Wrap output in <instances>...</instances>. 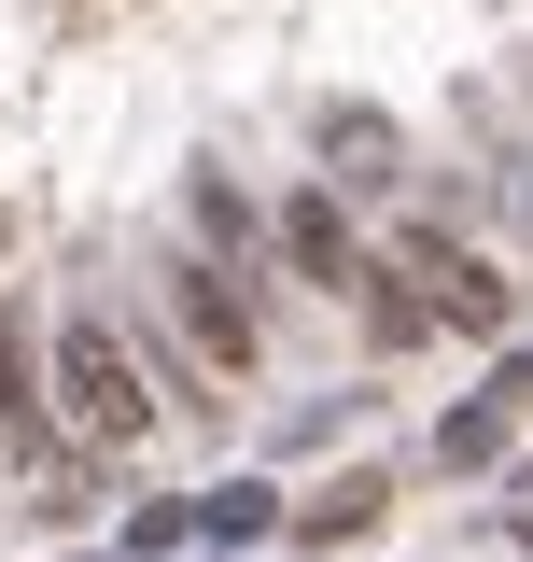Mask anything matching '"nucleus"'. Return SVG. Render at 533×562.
Returning <instances> with one entry per match:
<instances>
[{
  "instance_id": "obj_1",
  "label": "nucleus",
  "mask_w": 533,
  "mask_h": 562,
  "mask_svg": "<svg viewBox=\"0 0 533 562\" xmlns=\"http://www.w3.org/2000/svg\"><path fill=\"white\" fill-rule=\"evenodd\" d=\"M57 394H70V422H84L99 450H127L140 422H155V394H140V366H127L113 324H57Z\"/></svg>"
},
{
  "instance_id": "obj_2",
  "label": "nucleus",
  "mask_w": 533,
  "mask_h": 562,
  "mask_svg": "<svg viewBox=\"0 0 533 562\" xmlns=\"http://www.w3.org/2000/svg\"><path fill=\"white\" fill-rule=\"evenodd\" d=\"M169 310H183V338H197L211 366H225V380L253 366V310L225 295V268H169Z\"/></svg>"
}]
</instances>
